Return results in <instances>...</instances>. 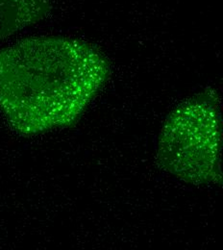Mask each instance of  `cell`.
Listing matches in <instances>:
<instances>
[{
    "instance_id": "3",
    "label": "cell",
    "mask_w": 223,
    "mask_h": 250,
    "mask_svg": "<svg viewBox=\"0 0 223 250\" xmlns=\"http://www.w3.org/2000/svg\"><path fill=\"white\" fill-rule=\"evenodd\" d=\"M51 0H0V41L44 19Z\"/></svg>"
},
{
    "instance_id": "1",
    "label": "cell",
    "mask_w": 223,
    "mask_h": 250,
    "mask_svg": "<svg viewBox=\"0 0 223 250\" xmlns=\"http://www.w3.org/2000/svg\"><path fill=\"white\" fill-rule=\"evenodd\" d=\"M108 74V61L88 42L28 38L0 51V108L23 136L66 127L78 121Z\"/></svg>"
},
{
    "instance_id": "2",
    "label": "cell",
    "mask_w": 223,
    "mask_h": 250,
    "mask_svg": "<svg viewBox=\"0 0 223 250\" xmlns=\"http://www.w3.org/2000/svg\"><path fill=\"white\" fill-rule=\"evenodd\" d=\"M223 145L218 104L203 94L168 116L160 134L157 160L163 170L186 183L219 184L223 178Z\"/></svg>"
}]
</instances>
